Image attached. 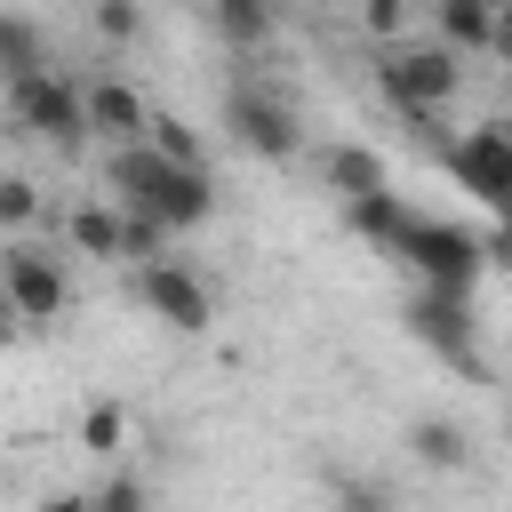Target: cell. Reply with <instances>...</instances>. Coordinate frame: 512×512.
<instances>
[{
  "label": "cell",
  "mask_w": 512,
  "mask_h": 512,
  "mask_svg": "<svg viewBox=\"0 0 512 512\" xmlns=\"http://www.w3.org/2000/svg\"><path fill=\"white\" fill-rule=\"evenodd\" d=\"M112 192H120L128 208H152V216H168L176 232L208 224V208H216V184H208V168H184V160H168L160 144H112Z\"/></svg>",
  "instance_id": "obj_1"
},
{
  "label": "cell",
  "mask_w": 512,
  "mask_h": 512,
  "mask_svg": "<svg viewBox=\"0 0 512 512\" xmlns=\"http://www.w3.org/2000/svg\"><path fill=\"white\" fill-rule=\"evenodd\" d=\"M8 120H16L24 136L56 144V152H80V144L96 136V128H88V88L64 80V72H24V80H8Z\"/></svg>",
  "instance_id": "obj_2"
},
{
  "label": "cell",
  "mask_w": 512,
  "mask_h": 512,
  "mask_svg": "<svg viewBox=\"0 0 512 512\" xmlns=\"http://www.w3.org/2000/svg\"><path fill=\"white\" fill-rule=\"evenodd\" d=\"M376 80H384V96L400 104V112H440L448 96H456V48L440 40V48H384V64H376Z\"/></svg>",
  "instance_id": "obj_3"
},
{
  "label": "cell",
  "mask_w": 512,
  "mask_h": 512,
  "mask_svg": "<svg viewBox=\"0 0 512 512\" xmlns=\"http://www.w3.org/2000/svg\"><path fill=\"white\" fill-rule=\"evenodd\" d=\"M0 288H8V312L24 320V328H40V320H64V264L40 248V240H8V256H0Z\"/></svg>",
  "instance_id": "obj_4"
},
{
  "label": "cell",
  "mask_w": 512,
  "mask_h": 512,
  "mask_svg": "<svg viewBox=\"0 0 512 512\" xmlns=\"http://www.w3.org/2000/svg\"><path fill=\"white\" fill-rule=\"evenodd\" d=\"M448 176H456L464 192H480L496 216H512V128H504V120L464 128V136L448 144Z\"/></svg>",
  "instance_id": "obj_5"
},
{
  "label": "cell",
  "mask_w": 512,
  "mask_h": 512,
  "mask_svg": "<svg viewBox=\"0 0 512 512\" xmlns=\"http://www.w3.org/2000/svg\"><path fill=\"white\" fill-rule=\"evenodd\" d=\"M392 256H408V264H416L424 280H440V288H472V272L488 264L480 232H464V224H432V216H416L408 240H400Z\"/></svg>",
  "instance_id": "obj_6"
},
{
  "label": "cell",
  "mask_w": 512,
  "mask_h": 512,
  "mask_svg": "<svg viewBox=\"0 0 512 512\" xmlns=\"http://www.w3.org/2000/svg\"><path fill=\"white\" fill-rule=\"evenodd\" d=\"M224 120H232V144L256 152V160H296V152H304L296 112H288L272 88H232V96H224Z\"/></svg>",
  "instance_id": "obj_7"
},
{
  "label": "cell",
  "mask_w": 512,
  "mask_h": 512,
  "mask_svg": "<svg viewBox=\"0 0 512 512\" xmlns=\"http://www.w3.org/2000/svg\"><path fill=\"white\" fill-rule=\"evenodd\" d=\"M136 296H144V312L152 320H168V328H184V336H200L208 328V288L176 264V256H152V264H136Z\"/></svg>",
  "instance_id": "obj_8"
},
{
  "label": "cell",
  "mask_w": 512,
  "mask_h": 512,
  "mask_svg": "<svg viewBox=\"0 0 512 512\" xmlns=\"http://www.w3.org/2000/svg\"><path fill=\"white\" fill-rule=\"evenodd\" d=\"M408 328H416L424 344H440V352H448L464 376L480 368V360H472V312H464V288H440V280H424V296L408 304Z\"/></svg>",
  "instance_id": "obj_9"
},
{
  "label": "cell",
  "mask_w": 512,
  "mask_h": 512,
  "mask_svg": "<svg viewBox=\"0 0 512 512\" xmlns=\"http://www.w3.org/2000/svg\"><path fill=\"white\" fill-rule=\"evenodd\" d=\"M88 128L104 136V144H144L152 136V104L128 88V80H88Z\"/></svg>",
  "instance_id": "obj_10"
},
{
  "label": "cell",
  "mask_w": 512,
  "mask_h": 512,
  "mask_svg": "<svg viewBox=\"0 0 512 512\" xmlns=\"http://www.w3.org/2000/svg\"><path fill=\"white\" fill-rule=\"evenodd\" d=\"M320 184H328V192H344V200L384 192V160H376V152H360V144H328V152H320Z\"/></svg>",
  "instance_id": "obj_11"
},
{
  "label": "cell",
  "mask_w": 512,
  "mask_h": 512,
  "mask_svg": "<svg viewBox=\"0 0 512 512\" xmlns=\"http://www.w3.org/2000/svg\"><path fill=\"white\" fill-rule=\"evenodd\" d=\"M432 16H440L448 48H488V32H496V0H432Z\"/></svg>",
  "instance_id": "obj_12"
},
{
  "label": "cell",
  "mask_w": 512,
  "mask_h": 512,
  "mask_svg": "<svg viewBox=\"0 0 512 512\" xmlns=\"http://www.w3.org/2000/svg\"><path fill=\"white\" fill-rule=\"evenodd\" d=\"M208 16H216V32L232 48H264L272 40V0H208Z\"/></svg>",
  "instance_id": "obj_13"
},
{
  "label": "cell",
  "mask_w": 512,
  "mask_h": 512,
  "mask_svg": "<svg viewBox=\"0 0 512 512\" xmlns=\"http://www.w3.org/2000/svg\"><path fill=\"white\" fill-rule=\"evenodd\" d=\"M168 232H176L168 216H152V208H128V200H120V256H128V264L168 256Z\"/></svg>",
  "instance_id": "obj_14"
},
{
  "label": "cell",
  "mask_w": 512,
  "mask_h": 512,
  "mask_svg": "<svg viewBox=\"0 0 512 512\" xmlns=\"http://www.w3.org/2000/svg\"><path fill=\"white\" fill-rule=\"evenodd\" d=\"M64 240L80 256H120V208H72L64 216Z\"/></svg>",
  "instance_id": "obj_15"
},
{
  "label": "cell",
  "mask_w": 512,
  "mask_h": 512,
  "mask_svg": "<svg viewBox=\"0 0 512 512\" xmlns=\"http://www.w3.org/2000/svg\"><path fill=\"white\" fill-rule=\"evenodd\" d=\"M408 448H416V464H432V472H456L472 440H464V424H440V416H424V424L408 432Z\"/></svg>",
  "instance_id": "obj_16"
},
{
  "label": "cell",
  "mask_w": 512,
  "mask_h": 512,
  "mask_svg": "<svg viewBox=\"0 0 512 512\" xmlns=\"http://www.w3.org/2000/svg\"><path fill=\"white\" fill-rule=\"evenodd\" d=\"M0 72H8V80H24V72H48V64H40V32H32L24 16H8V24H0Z\"/></svg>",
  "instance_id": "obj_17"
},
{
  "label": "cell",
  "mask_w": 512,
  "mask_h": 512,
  "mask_svg": "<svg viewBox=\"0 0 512 512\" xmlns=\"http://www.w3.org/2000/svg\"><path fill=\"white\" fill-rule=\"evenodd\" d=\"M144 144H160V152L184 160V168H208V160H200V136H192L184 120H160V112H152V136H144Z\"/></svg>",
  "instance_id": "obj_18"
},
{
  "label": "cell",
  "mask_w": 512,
  "mask_h": 512,
  "mask_svg": "<svg viewBox=\"0 0 512 512\" xmlns=\"http://www.w3.org/2000/svg\"><path fill=\"white\" fill-rule=\"evenodd\" d=\"M88 16H96L104 40H136V32H144V8H136V0H96Z\"/></svg>",
  "instance_id": "obj_19"
},
{
  "label": "cell",
  "mask_w": 512,
  "mask_h": 512,
  "mask_svg": "<svg viewBox=\"0 0 512 512\" xmlns=\"http://www.w3.org/2000/svg\"><path fill=\"white\" fill-rule=\"evenodd\" d=\"M32 208H40V192H32L24 176H8V184H0V216H8V232H24V224H32Z\"/></svg>",
  "instance_id": "obj_20"
},
{
  "label": "cell",
  "mask_w": 512,
  "mask_h": 512,
  "mask_svg": "<svg viewBox=\"0 0 512 512\" xmlns=\"http://www.w3.org/2000/svg\"><path fill=\"white\" fill-rule=\"evenodd\" d=\"M80 440H88L96 456H112V448H120V408H112V400H104V408H88V424H80Z\"/></svg>",
  "instance_id": "obj_21"
},
{
  "label": "cell",
  "mask_w": 512,
  "mask_h": 512,
  "mask_svg": "<svg viewBox=\"0 0 512 512\" xmlns=\"http://www.w3.org/2000/svg\"><path fill=\"white\" fill-rule=\"evenodd\" d=\"M88 504H104V512H144V480H104Z\"/></svg>",
  "instance_id": "obj_22"
},
{
  "label": "cell",
  "mask_w": 512,
  "mask_h": 512,
  "mask_svg": "<svg viewBox=\"0 0 512 512\" xmlns=\"http://www.w3.org/2000/svg\"><path fill=\"white\" fill-rule=\"evenodd\" d=\"M360 16H368V32H400L408 0H360Z\"/></svg>",
  "instance_id": "obj_23"
},
{
  "label": "cell",
  "mask_w": 512,
  "mask_h": 512,
  "mask_svg": "<svg viewBox=\"0 0 512 512\" xmlns=\"http://www.w3.org/2000/svg\"><path fill=\"white\" fill-rule=\"evenodd\" d=\"M488 48L512 64V0H496V32H488Z\"/></svg>",
  "instance_id": "obj_24"
},
{
  "label": "cell",
  "mask_w": 512,
  "mask_h": 512,
  "mask_svg": "<svg viewBox=\"0 0 512 512\" xmlns=\"http://www.w3.org/2000/svg\"><path fill=\"white\" fill-rule=\"evenodd\" d=\"M480 248H488V264H512V216H504V224H496Z\"/></svg>",
  "instance_id": "obj_25"
}]
</instances>
